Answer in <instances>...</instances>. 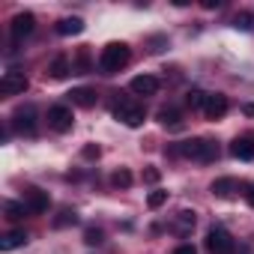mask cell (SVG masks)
Wrapping results in <instances>:
<instances>
[{"instance_id": "cell-1", "label": "cell", "mask_w": 254, "mask_h": 254, "mask_svg": "<svg viewBox=\"0 0 254 254\" xmlns=\"http://www.w3.org/2000/svg\"><path fill=\"white\" fill-rule=\"evenodd\" d=\"M129 60H132L129 45H126V42H111V45H105L102 54H99V72H102V75H117L120 69L129 66Z\"/></svg>"}, {"instance_id": "cell-2", "label": "cell", "mask_w": 254, "mask_h": 254, "mask_svg": "<svg viewBox=\"0 0 254 254\" xmlns=\"http://www.w3.org/2000/svg\"><path fill=\"white\" fill-rule=\"evenodd\" d=\"M177 153L186 156V159L203 162V165L218 159V147H215V141H209V138H189V141H180Z\"/></svg>"}, {"instance_id": "cell-3", "label": "cell", "mask_w": 254, "mask_h": 254, "mask_svg": "<svg viewBox=\"0 0 254 254\" xmlns=\"http://www.w3.org/2000/svg\"><path fill=\"white\" fill-rule=\"evenodd\" d=\"M114 117L120 123H126L129 129H138V126L144 123V117H147V111H144V105H138L132 99H117L114 102Z\"/></svg>"}, {"instance_id": "cell-4", "label": "cell", "mask_w": 254, "mask_h": 254, "mask_svg": "<svg viewBox=\"0 0 254 254\" xmlns=\"http://www.w3.org/2000/svg\"><path fill=\"white\" fill-rule=\"evenodd\" d=\"M27 75L21 72V69H9V72H3V78H0V93L3 96H18V93H24L27 90Z\"/></svg>"}, {"instance_id": "cell-5", "label": "cell", "mask_w": 254, "mask_h": 254, "mask_svg": "<svg viewBox=\"0 0 254 254\" xmlns=\"http://www.w3.org/2000/svg\"><path fill=\"white\" fill-rule=\"evenodd\" d=\"M72 123H75V117H72L69 105H51L48 108V126H51L54 132H69Z\"/></svg>"}, {"instance_id": "cell-6", "label": "cell", "mask_w": 254, "mask_h": 254, "mask_svg": "<svg viewBox=\"0 0 254 254\" xmlns=\"http://www.w3.org/2000/svg\"><path fill=\"white\" fill-rule=\"evenodd\" d=\"M206 248L212 254H233V236L224 227H212L206 233Z\"/></svg>"}, {"instance_id": "cell-7", "label": "cell", "mask_w": 254, "mask_h": 254, "mask_svg": "<svg viewBox=\"0 0 254 254\" xmlns=\"http://www.w3.org/2000/svg\"><path fill=\"white\" fill-rule=\"evenodd\" d=\"M12 129L21 132V135H36V111L27 105V108H18L12 114Z\"/></svg>"}, {"instance_id": "cell-8", "label": "cell", "mask_w": 254, "mask_h": 254, "mask_svg": "<svg viewBox=\"0 0 254 254\" xmlns=\"http://www.w3.org/2000/svg\"><path fill=\"white\" fill-rule=\"evenodd\" d=\"M33 30H36V18H33L30 12H18V15L12 18V24H9V33H12L15 42H21V39L30 36Z\"/></svg>"}, {"instance_id": "cell-9", "label": "cell", "mask_w": 254, "mask_h": 254, "mask_svg": "<svg viewBox=\"0 0 254 254\" xmlns=\"http://www.w3.org/2000/svg\"><path fill=\"white\" fill-rule=\"evenodd\" d=\"M24 203H27L30 215H42V212H48L51 197H48V191H42V189H27V191H24Z\"/></svg>"}, {"instance_id": "cell-10", "label": "cell", "mask_w": 254, "mask_h": 254, "mask_svg": "<svg viewBox=\"0 0 254 254\" xmlns=\"http://www.w3.org/2000/svg\"><path fill=\"white\" fill-rule=\"evenodd\" d=\"M227 96H221V93H209L206 96V105H203V114L209 117V120H221L224 114H227Z\"/></svg>"}, {"instance_id": "cell-11", "label": "cell", "mask_w": 254, "mask_h": 254, "mask_svg": "<svg viewBox=\"0 0 254 254\" xmlns=\"http://www.w3.org/2000/svg\"><path fill=\"white\" fill-rule=\"evenodd\" d=\"M132 93L135 96H156L159 93V78L156 75H138V78H132Z\"/></svg>"}, {"instance_id": "cell-12", "label": "cell", "mask_w": 254, "mask_h": 254, "mask_svg": "<svg viewBox=\"0 0 254 254\" xmlns=\"http://www.w3.org/2000/svg\"><path fill=\"white\" fill-rule=\"evenodd\" d=\"M230 156L233 159H242V162H251L254 159V135H242L230 144Z\"/></svg>"}, {"instance_id": "cell-13", "label": "cell", "mask_w": 254, "mask_h": 254, "mask_svg": "<svg viewBox=\"0 0 254 254\" xmlns=\"http://www.w3.org/2000/svg\"><path fill=\"white\" fill-rule=\"evenodd\" d=\"M69 99H72V105H78V108H93V105L99 102V93H96L93 87H75V90L69 93Z\"/></svg>"}, {"instance_id": "cell-14", "label": "cell", "mask_w": 254, "mask_h": 254, "mask_svg": "<svg viewBox=\"0 0 254 254\" xmlns=\"http://www.w3.org/2000/svg\"><path fill=\"white\" fill-rule=\"evenodd\" d=\"M209 191H212L215 197H233V194L239 191V183H236L233 177H218V180L209 186Z\"/></svg>"}, {"instance_id": "cell-15", "label": "cell", "mask_w": 254, "mask_h": 254, "mask_svg": "<svg viewBox=\"0 0 254 254\" xmlns=\"http://www.w3.org/2000/svg\"><path fill=\"white\" fill-rule=\"evenodd\" d=\"M27 233L24 230H9V233H3V239H0V251H15V248H21V245H27Z\"/></svg>"}, {"instance_id": "cell-16", "label": "cell", "mask_w": 254, "mask_h": 254, "mask_svg": "<svg viewBox=\"0 0 254 254\" xmlns=\"http://www.w3.org/2000/svg\"><path fill=\"white\" fill-rule=\"evenodd\" d=\"M81 30H84V21H81V18H75V15H72V18H60V21H57V33H60V36H75V33H81Z\"/></svg>"}, {"instance_id": "cell-17", "label": "cell", "mask_w": 254, "mask_h": 254, "mask_svg": "<svg viewBox=\"0 0 254 254\" xmlns=\"http://www.w3.org/2000/svg\"><path fill=\"white\" fill-rule=\"evenodd\" d=\"M69 72H72L69 57H54V60H51V66H48V75H51V78H66Z\"/></svg>"}, {"instance_id": "cell-18", "label": "cell", "mask_w": 254, "mask_h": 254, "mask_svg": "<svg viewBox=\"0 0 254 254\" xmlns=\"http://www.w3.org/2000/svg\"><path fill=\"white\" fill-rule=\"evenodd\" d=\"M3 212H6V218H9V221H21V218H27V215H30V209H27V203H24V200H21V203L9 200V203L3 206Z\"/></svg>"}, {"instance_id": "cell-19", "label": "cell", "mask_w": 254, "mask_h": 254, "mask_svg": "<svg viewBox=\"0 0 254 254\" xmlns=\"http://www.w3.org/2000/svg\"><path fill=\"white\" fill-rule=\"evenodd\" d=\"M206 96H209V93H203V90H189V93H186V105H189L191 111H203Z\"/></svg>"}, {"instance_id": "cell-20", "label": "cell", "mask_w": 254, "mask_h": 254, "mask_svg": "<svg viewBox=\"0 0 254 254\" xmlns=\"http://www.w3.org/2000/svg\"><path fill=\"white\" fill-rule=\"evenodd\" d=\"M111 183H114V189H129L132 186V174L126 171V168H120V171H114Z\"/></svg>"}, {"instance_id": "cell-21", "label": "cell", "mask_w": 254, "mask_h": 254, "mask_svg": "<svg viewBox=\"0 0 254 254\" xmlns=\"http://www.w3.org/2000/svg\"><path fill=\"white\" fill-rule=\"evenodd\" d=\"M159 123H162V126H177V123H180V111L171 108V105L162 108V111H159Z\"/></svg>"}, {"instance_id": "cell-22", "label": "cell", "mask_w": 254, "mask_h": 254, "mask_svg": "<svg viewBox=\"0 0 254 254\" xmlns=\"http://www.w3.org/2000/svg\"><path fill=\"white\" fill-rule=\"evenodd\" d=\"M165 203H168V191L156 189V191L147 194V206H150V209H159V206H165Z\"/></svg>"}, {"instance_id": "cell-23", "label": "cell", "mask_w": 254, "mask_h": 254, "mask_svg": "<svg viewBox=\"0 0 254 254\" xmlns=\"http://www.w3.org/2000/svg\"><path fill=\"white\" fill-rule=\"evenodd\" d=\"M75 221H78L75 209H60V215L54 218V227H66V224H75Z\"/></svg>"}, {"instance_id": "cell-24", "label": "cell", "mask_w": 254, "mask_h": 254, "mask_svg": "<svg viewBox=\"0 0 254 254\" xmlns=\"http://www.w3.org/2000/svg\"><path fill=\"white\" fill-rule=\"evenodd\" d=\"M84 242H87V245H99V242H105V233H102L99 227H87V230H84Z\"/></svg>"}, {"instance_id": "cell-25", "label": "cell", "mask_w": 254, "mask_h": 254, "mask_svg": "<svg viewBox=\"0 0 254 254\" xmlns=\"http://www.w3.org/2000/svg\"><path fill=\"white\" fill-rule=\"evenodd\" d=\"M177 227H180V230H189V227H194V212L183 209V212L177 215Z\"/></svg>"}, {"instance_id": "cell-26", "label": "cell", "mask_w": 254, "mask_h": 254, "mask_svg": "<svg viewBox=\"0 0 254 254\" xmlns=\"http://www.w3.org/2000/svg\"><path fill=\"white\" fill-rule=\"evenodd\" d=\"M251 21H254V18H251L248 12H239V15L233 18V27H236V30H251V27H254Z\"/></svg>"}, {"instance_id": "cell-27", "label": "cell", "mask_w": 254, "mask_h": 254, "mask_svg": "<svg viewBox=\"0 0 254 254\" xmlns=\"http://www.w3.org/2000/svg\"><path fill=\"white\" fill-rule=\"evenodd\" d=\"M99 153H102V150H99L96 144H90V147H84V153H81V156H84V159H99Z\"/></svg>"}, {"instance_id": "cell-28", "label": "cell", "mask_w": 254, "mask_h": 254, "mask_svg": "<svg viewBox=\"0 0 254 254\" xmlns=\"http://www.w3.org/2000/svg\"><path fill=\"white\" fill-rule=\"evenodd\" d=\"M159 177H162L159 168H147V171H144V180H147V183H159Z\"/></svg>"}, {"instance_id": "cell-29", "label": "cell", "mask_w": 254, "mask_h": 254, "mask_svg": "<svg viewBox=\"0 0 254 254\" xmlns=\"http://www.w3.org/2000/svg\"><path fill=\"white\" fill-rule=\"evenodd\" d=\"M174 254H197V248L186 242V245H180V248H174Z\"/></svg>"}, {"instance_id": "cell-30", "label": "cell", "mask_w": 254, "mask_h": 254, "mask_svg": "<svg viewBox=\"0 0 254 254\" xmlns=\"http://www.w3.org/2000/svg\"><path fill=\"white\" fill-rule=\"evenodd\" d=\"M221 3H218V0H203V9H218Z\"/></svg>"}, {"instance_id": "cell-31", "label": "cell", "mask_w": 254, "mask_h": 254, "mask_svg": "<svg viewBox=\"0 0 254 254\" xmlns=\"http://www.w3.org/2000/svg\"><path fill=\"white\" fill-rule=\"evenodd\" d=\"M245 197H248V203H251V206H254V183H251V186H248V191H245Z\"/></svg>"}]
</instances>
